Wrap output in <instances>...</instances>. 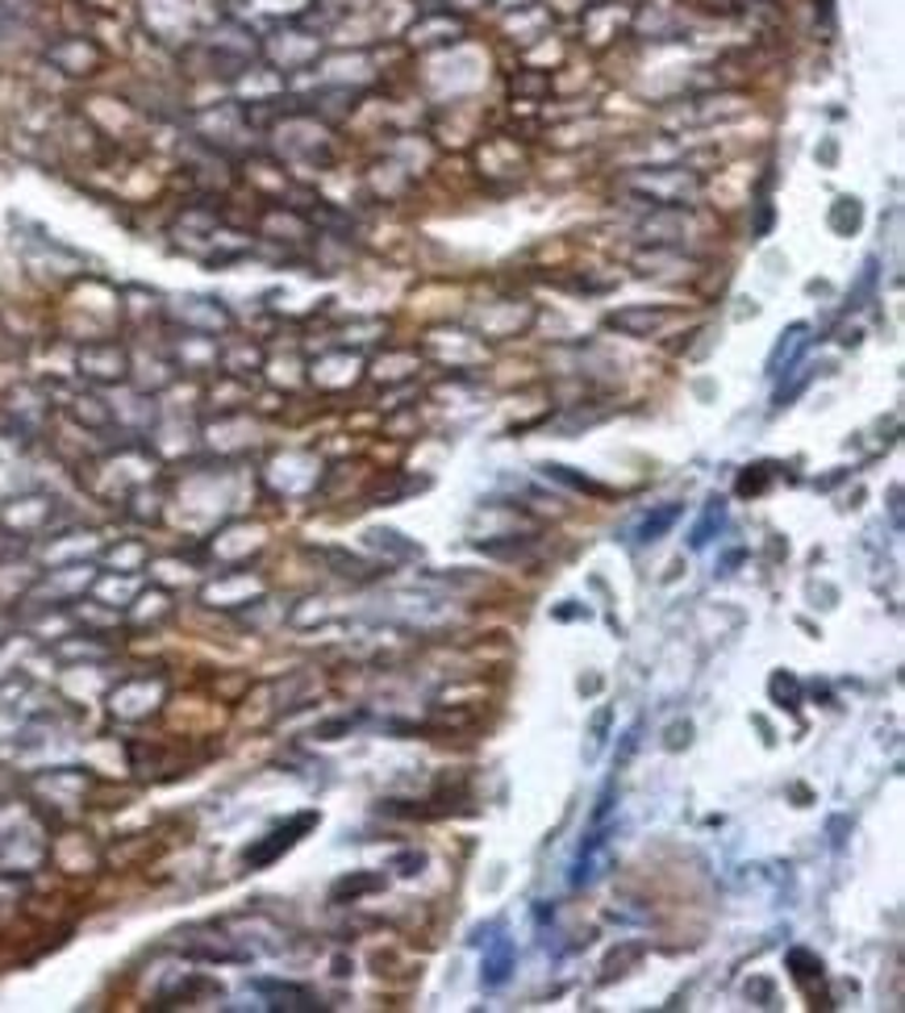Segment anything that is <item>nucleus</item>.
Wrapping results in <instances>:
<instances>
[{"instance_id": "nucleus-1", "label": "nucleus", "mask_w": 905, "mask_h": 1013, "mask_svg": "<svg viewBox=\"0 0 905 1013\" xmlns=\"http://www.w3.org/2000/svg\"><path fill=\"white\" fill-rule=\"evenodd\" d=\"M313 822H318L313 813H301V818H292V822L284 825V830L267 834L264 846H251V851H246V863H255V867H259V863H272L276 855H280V851H288V846L297 843V834H305V830H309Z\"/></svg>"}, {"instance_id": "nucleus-2", "label": "nucleus", "mask_w": 905, "mask_h": 1013, "mask_svg": "<svg viewBox=\"0 0 905 1013\" xmlns=\"http://www.w3.org/2000/svg\"><path fill=\"white\" fill-rule=\"evenodd\" d=\"M510 959H513V947L501 938L497 951H492V959H485V984H489V989H497V984L510 975Z\"/></svg>"}, {"instance_id": "nucleus-3", "label": "nucleus", "mask_w": 905, "mask_h": 1013, "mask_svg": "<svg viewBox=\"0 0 905 1013\" xmlns=\"http://www.w3.org/2000/svg\"><path fill=\"white\" fill-rule=\"evenodd\" d=\"M677 513H680L677 505H668V509H660L656 518H647V522H642V530H639V539H642V543H651V539H660L663 530H668V525L677 522Z\"/></svg>"}, {"instance_id": "nucleus-4", "label": "nucleus", "mask_w": 905, "mask_h": 1013, "mask_svg": "<svg viewBox=\"0 0 905 1013\" xmlns=\"http://www.w3.org/2000/svg\"><path fill=\"white\" fill-rule=\"evenodd\" d=\"M717 522H722V501H714V505L705 509V522H701L698 530H693V546H705V543H710V530H714Z\"/></svg>"}]
</instances>
